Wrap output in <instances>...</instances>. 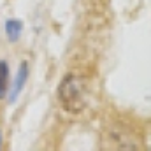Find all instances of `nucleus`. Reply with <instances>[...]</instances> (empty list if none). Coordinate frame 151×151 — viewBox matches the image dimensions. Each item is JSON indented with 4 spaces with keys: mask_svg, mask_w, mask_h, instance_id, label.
Returning <instances> with one entry per match:
<instances>
[{
    "mask_svg": "<svg viewBox=\"0 0 151 151\" xmlns=\"http://www.w3.org/2000/svg\"><path fill=\"white\" fill-rule=\"evenodd\" d=\"M58 102L69 114H79L86 107L83 79L76 74H67L58 84Z\"/></svg>",
    "mask_w": 151,
    "mask_h": 151,
    "instance_id": "1",
    "label": "nucleus"
},
{
    "mask_svg": "<svg viewBox=\"0 0 151 151\" xmlns=\"http://www.w3.org/2000/svg\"><path fill=\"white\" fill-rule=\"evenodd\" d=\"M28 74H30L28 63H27V62H21L19 67H18V72H16V76H14L12 84L9 86L7 97H9V102H11V104L16 102V99H18L19 93L23 91V88H25V84H27V81H28Z\"/></svg>",
    "mask_w": 151,
    "mask_h": 151,
    "instance_id": "2",
    "label": "nucleus"
},
{
    "mask_svg": "<svg viewBox=\"0 0 151 151\" xmlns=\"http://www.w3.org/2000/svg\"><path fill=\"white\" fill-rule=\"evenodd\" d=\"M11 86V76H9V63L5 60H0V100H4L9 93Z\"/></svg>",
    "mask_w": 151,
    "mask_h": 151,
    "instance_id": "3",
    "label": "nucleus"
},
{
    "mask_svg": "<svg viewBox=\"0 0 151 151\" xmlns=\"http://www.w3.org/2000/svg\"><path fill=\"white\" fill-rule=\"evenodd\" d=\"M23 32V23L19 19H7L5 21V35L11 42H18Z\"/></svg>",
    "mask_w": 151,
    "mask_h": 151,
    "instance_id": "4",
    "label": "nucleus"
},
{
    "mask_svg": "<svg viewBox=\"0 0 151 151\" xmlns=\"http://www.w3.org/2000/svg\"><path fill=\"white\" fill-rule=\"evenodd\" d=\"M0 144H2V134H0Z\"/></svg>",
    "mask_w": 151,
    "mask_h": 151,
    "instance_id": "5",
    "label": "nucleus"
}]
</instances>
